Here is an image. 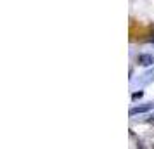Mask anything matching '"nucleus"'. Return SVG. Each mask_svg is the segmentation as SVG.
Returning a JSON list of instances; mask_svg holds the SVG:
<instances>
[{
	"label": "nucleus",
	"mask_w": 154,
	"mask_h": 149,
	"mask_svg": "<svg viewBox=\"0 0 154 149\" xmlns=\"http://www.w3.org/2000/svg\"><path fill=\"white\" fill-rule=\"evenodd\" d=\"M137 149H147V147H146V144H144V142L140 141L139 144H137Z\"/></svg>",
	"instance_id": "nucleus-4"
},
{
	"label": "nucleus",
	"mask_w": 154,
	"mask_h": 149,
	"mask_svg": "<svg viewBox=\"0 0 154 149\" xmlns=\"http://www.w3.org/2000/svg\"><path fill=\"white\" fill-rule=\"evenodd\" d=\"M142 95H144V92H133V94H132V99L137 101V99H140Z\"/></svg>",
	"instance_id": "nucleus-3"
},
{
	"label": "nucleus",
	"mask_w": 154,
	"mask_h": 149,
	"mask_svg": "<svg viewBox=\"0 0 154 149\" xmlns=\"http://www.w3.org/2000/svg\"><path fill=\"white\" fill-rule=\"evenodd\" d=\"M137 63L140 66H152L154 64V57L151 54H139L137 56Z\"/></svg>",
	"instance_id": "nucleus-1"
},
{
	"label": "nucleus",
	"mask_w": 154,
	"mask_h": 149,
	"mask_svg": "<svg viewBox=\"0 0 154 149\" xmlns=\"http://www.w3.org/2000/svg\"><path fill=\"white\" fill-rule=\"evenodd\" d=\"M152 107H154V102H149V104H146V106L132 107V109H130V116H135V114H139V113H146V111L152 109Z\"/></svg>",
	"instance_id": "nucleus-2"
},
{
	"label": "nucleus",
	"mask_w": 154,
	"mask_h": 149,
	"mask_svg": "<svg viewBox=\"0 0 154 149\" xmlns=\"http://www.w3.org/2000/svg\"><path fill=\"white\" fill-rule=\"evenodd\" d=\"M149 40H151V42L154 43V33H152V36H151V38H149Z\"/></svg>",
	"instance_id": "nucleus-6"
},
{
	"label": "nucleus",
	"mask_w": 154,
	"mask_h": 149,
	"mask_svg": "<svg viewBox=\"0 0 154 149\" xmlns=\"http://www.w3.org/2000/svg\"><path fill=\"white\" fill-rule=\"evenodd\" d=\"M147 121H149V123H152V125H154V116H151V118H149Z\"/></svg>",
	"instance_id": "nucleus-5"
},
{
	"label": "nucleus",
	"mask_w": 154,
	"mask_h": 149,
	"mask_svg": "<svg viewBox=\"0 0 154 149\" xmlns=\"http://www.w3.org/2000/svg\"><path fill=\"white\" fill-rule=\"evenodd\" d=\"M152 149H154V142H152Z\"/></svg>",
	"instance_id": "nucleus-7"
}]
</instances>
